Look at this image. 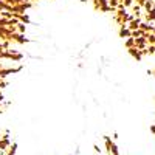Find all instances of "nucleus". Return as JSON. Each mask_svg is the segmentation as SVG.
Here are the masks:
<instances>
[{
	"label": "nucleus",
	"instance_id": "nucleus-1",
	"mask_svg": "<svg viewBox=\"0 0 155 155\" xmlns=\"http://www.w3.org/2000/svg\"><path fill=\"white\" fill-rule=\"evenodd\" d=\"M0 68H3V70H12V68H16V62L12 61V59L3 58V59H0Z\"/></svg>",
	"mask_w": 155,
	"mask_h": 155
}]
</instances>
